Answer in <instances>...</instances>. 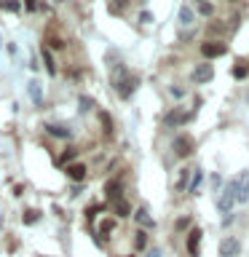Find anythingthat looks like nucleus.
Segmentation results:
<instances>
[{"label":"nucleus","instance_id":"0eeeda50","mask_svg":"<svg viewBox=\"0 0 249 257\" xmlns=\"http://www.w3.org/2000/svg\"><path fill=\"white\" fill-rule=\"evenodd\" d=\"M188 120H190V112H185V110H172L164 115L166 126H182V123H188Z\"/></svg>","mask_w":249,"mask_h":257},{"label":"nucleus","instance_id":"7c9ffc66","mask_svg":"<svg viewBox=\"0 0 249 257\" xmlns=\"http://www.w3.org/2000/svg\"><path fill=\"white\" fill-rule=\"evenodd\" d=\"M145 257H161V252H158V249H150V252L145 254Z\"/></svg>","mask_w":249,"mask_h":257},{"label":"nucleus","instance_id":"9d476101","mask_svg":"<svg viewBox=\"0 0 249 257\" xmlns=\"http://www.w3.org/2000/svg\"><path fill=\"white\" fill-rule=\"evenodd\" d=\"M67 177H70L72 182L86 180V166H83V164H70V166H67Z\"/></svg>","mask_w":249,"mask_h":257},{"label":"nucleus","instance_id":"f257e3e1","mask_svg":"<svg viewBox=\"0 0 249 257\" xmlns=\"http://www.w3.org/2000/svg\"><path fill=\"white\" fill-rule=\"evenodd\" d=\"M137 83H140V80H137L134 75H129V70L123 67V64H118V67L112 70V86H115V91H118L120 99H129V96L134 94Z\"/></svg>","mask_w":249,"mask_h":257},{"label":"nucleus","instance_id":"aec40b11","mask_svg":"<svg viewBox=\"0 0 249 257\" xmlns=\"http://www.w3.org/2000/svg\"><path fill=\"white\" fill-rule=\"evenodd\" d=\"M43 62H46V70L54 75V72H56V64H54V59H51V51H48L46 46H43Z\"/></svg>","mask_w":249,"mask_h":257},{"label":"nucleus","instance_id":"412c9836","mask_svg":"<svg viewBox=\"0 0 249 257\" xmlns=\"http://www.w3.org/2000/svg\"><path fill=\"white\" fill-rule=\"evenodd\" d=\"M99 120H102V126H104L102 132L110 137V134H112V120H110V115H107V112H99Z\"/></svg>","mask_w":249,"mask_h":257},{"label":"nucleus","instance_id":"f8f14e48","mask_svg":"<svg viewBox=\"0 0 249 257\" xmlns=\"http://www.w3.org/2000/svg\"><path fill=\"white\" fill-rule=\"evenodd\" d=\"M104 193H107V198L115 204V201H120V182L118 180H110L107 185H104Z\"/></svg>","mask_w":249,"mask_h":257},{"label":"nucleus","instance_id":"20e7f679","mask_svg":"<svg viewBox=\"0 0 249 257\" xmlns=\"http://www.w3.org/2000/svg\"><path fill=\"white\" fill-rule=\"evenodd\" d=\"M220 193H222V196L217 198V206H220V212H222V214H230V206L236 204V193H233V182H228V185H225V188H222Z\"/></svg>","mask_w":249,"mask_h":257},{"label":"nucleus","instance_id":"ddd939ff","mask_svg":"<svg viewBox=\"0 0 249 257\" xmlns=\"http://www.w3.org/2000/svg\"><path fill=\"white\" fill-rule=\"evenodd\" d=\"M46 132L51 134V137H59V140H67V137H70V128L67 126H59V123H48Z\"/></svg>","mask_w":249,"mask_h":257},{"label":"nucleus","instance_id":"b1692460","mask_svg":"<svg viewBox=\"0 0 249 257\" xmlns=\"http://www.w3.org/2000/svg\"><path fill=\"white\" fill-rule=\"evenodd\" d=\"M198 188H201V169H193V180H190V188L188 190L196 193Z\"/></svg>","mask_w":249,"mask_h":257},{"label":"nucleus","instance_id":"bb28decb","mask_svg":"<svg viewBox=\"0 0 249 257\" xmlns=\"http://www.w3.org/2000/svg\"><path fill=\"white\" fill-rule=\"evenodd\" d=\"M91 107H94V102L88 99V96H80V110L86 112V110H91Z\"/></svg>","mask_w":249,"mask_h":257},{"label":"nucleus","instance_id":"dca6fc26","mask_svg":"<svg viewBox=\"0 0 249 257\" xmlns=\"http://www.w3.org/2000/svg\"><path fill=\"white\" fill-rule=\"evenodd\" d=\"M22 220H24V225H35L40 220V212H38V209H27V212L22 214Z\"/></svg>","mask_w":249,"mask_h":257},{"label":"nucleus","instance_id":"5701e85b","mask_svg":"<svg viewBox=\"0 0 249 257\" xmlns=\"http://www.w3.org/2000/svg\"><path fill=\"white\" fill-rule=\"evenodd\" d=\"M233 75H236L238 80H241V78H246V75H249V64H244V62L236 64V67H233Z\"/></svg>","mask_w":249,"mask_h":257},{"label":"nucleus","instance_id":"a878e982","mask_svg":"<svg viewBox=\"0 0 249 257\" xmlns=\"http://www.w3.org/2000/svg\"><path fill=\"white\" fill-rule=\"evenodd\" d=\"M174 228H177V230H185V228H190V217H180Z\"/></svg>","mask_w":249,"mask_h":257},{"label":"nucleus","instance_id":"4be33fe9","mask_svg":"<svg viewBox=\"0 0 249 257\" xmlns=\"http://www.w3.org/2000/svg\"><path fill=\"white\" fill-rule=\"evenodd\" d=\"M112 228H115V222H112V220H104V222L99 225V236H102V238H107L110 233H112Z\"/></svg>","mask_w":249,"mask_h":257},{"label":"nucleus","instance_id":"39448f33","mask_svg":"<svg viewBox=\"0 0 249 257\" xmlns=\"http://www.w3.org/2000/svg\"><path fill=\"white\" fill-rule=\"evenodd\" d=\"M228 51V43H220V40H209V43H201V54L206 59H214V56H222Z\"/></svg>","mask_w":249,"mask_h":257},{"label":"nucleus","instance_id":"c85d7f7f","mask_svg":"<svg viewBox=\"0 0 249 257\" xmlns=\"http://www.w3.org/2000/svg\"><path fill=\"white\" fill-rule=\"evenodd\" d=\"M140 22H142V24H150V22H153V16H150L148 11H142V14H140Z\"/></svg>","mask_w":249,"mask_h":257},{"label":"nucleus","instance_id":"f3484780","mask_svg":"<svg viewBox=\"0 0 249 257\" xmlns=\"http://www.w3.org/2000/svg\"><path fill=\"white\" fill-rule=\"evenodd\" d=\"M112 209H115V214H118V217H129V212H132V209H129V204H126L123 198L115 201V204H112Z\"/></svg>","mask_w":249,"mask_h":257},{"label":"nucleus","instance_id":"c756f323","mask_svg":"<svg viewBox=\"0 0 249 257\" xmlns=\"http://www.w3.org/2000/svg\"><path fill=\"white\" fill-rule=\"evenodd\" d=\"M48 43H51L54 48H62V46H64V43H62V40H59V38H48Z\"/></svg>","mask_w":249,"mask_h":257},{"label":"nucleus","instance_id":"4468645a","mask_svg":"<svg viewBox=\"0 0 249 257\" xmlns=\"http://www.w3.org/2000/svg\"><path fill=\"white\" fill-rule=\"evenodd\" d=\"M190 177H193V169H185L180 174V180H177V190H188L190 188Z\"/></svg>","mask_w":249,"mask_h":257},{"label":"nucleus","instance_id":"a211bd4d","mask_svg":"<svg viewBox=\"0 0 249 257\" xmlns=\"http://www.w3.org/2000/svg\"><path fill=\"white\" fill-rule=\"evenodd\" d=\"M134 246H137V249H145V246H148V233H145V230H137V233H134Z\"/></svg>","mask_w":249,"mask_h":257},{"label":"nucleus","instance_id":"1a4fd4ad","mask_svg":"<svg viewBox=\"0 0 249 257\" xmlns=\"http://www.w3.org/2000/svg\"><path fill=\"white\" fill-rule=\"evenodd\" d=\"M201 228H190V233H188V254L190 257H198V244H201Z\"/></svg>","mask_w":249,"mask_h":257},{"label":"nucleus","instance_id":"f03ea898","mask_svg":"<svg viewBox=\"0 0 249 257\" xmlns=\"http://www.w3.org/2000/svg\"><path fill=\"white\" fill-rule=\"evenodd\" d=\"M233 193H236V201L238 204H246L249 201V172H241L233 177Z\"/></svg>","mask_w":249,"mask_h":257},{"label":"nucleus","instance_id":"2eb2a0df","mask_svg":"<svg viewBox=\"0 0 249 257\" xmlns=\"http://www.w3.org/2000/svg\"><path fill=\"white\" fill-rule=\"evenodd\" d=\"M75 156H78V150H72V148H70V150H64V153H62V156H59V158H56V166H64V164H67V166H70V161H72V158H75Z\"/></svg>","mask_w":249,"mask_h":257},{"label":"nucleus","instance_id":"6e6552de","mask_svg":"<svg viewBox=\"0 0 249 257\" xmlns=\"http://www.w3.org/2000/svg\"><path fill=\"white\" fill-rule=\"evenodd\" d=\"M212 78H214L212 64H198V67L193 70V80H196V83H209Z\"/></svg>","mask_w":249,"mask_h":257},{"label":"nucleus","instance_id":"9b49d317","mask_svg":"<svg viewBox=\"0 0 249 257\" xmlns=\"http://www.w3.org/2000/svg\"><path fill=\"white\" fill-rule=\"evenodd\" d=\"M134 220L140 222L142 228H156V220L148 214V209H137V212H134Z\"/></svg>","mask_w":249,"mask_h":257},{"label":"nucleus","instance_id":"393cba45","mask_svg":"<svg viewBox=\"0 0 249 257\" xmlns=\"http://www.w3.org/2000/svg\"><path fill=\"white\" fill-rule=\"evenodd\" d=\"M198 11L204 14V16H212L214 14V6L212 3H198Z\"/></svg>","mask_w":249,"mask_h":257},{"label":"nucleus","instance_id":"6ab92c4d","mask_svg":"<svg viewBox=\"0 0 249 257\" xmlns=\"http://www.w3.org/2000/svg\"><path fill=\"white\" fill-rule=\"evenodd\" d=\"M180 22L185 24V27H188V24H193V11H190L188 6H182V8H180Z\"/></svg>","mask_w":249,"mask_h":257},{"label":"nucleus","instance_id":"7ed1b4c3","mask_svg":"<svg viewBox=\"0 0 249 257\" xmlns=\"http://www.w3.org/2000/svg\"><path fill=\"white\" fill-rule=\"evenodd\" d=\"M172 148H174V156H180V158H188L190 153H193V148H196V142H193V137H190V134H180V137L174 140V145H172Z\"/></svg>","mask_w":249,"mask_h":257},{"label":"nucleus","instance_id":"423d86ee","mask_svg":"<svg viewBox=\"0 0 249 257\" xmlns=\"http://www.w3.org/2000/svg\"><path fill=\"white\" fill-rule=\"evenodd\" d=\"M238 252H241L238 238L228 236V238H222V241H220V257H238Z\"/></svg>","mask_w":249,"mask_h":257},{"label":"nucleus","instance_id":"cd10ccee","mask_svg":"<svg viewBox=\"0 0 249 257\" xmlns=\"http://www.w3.org/2000/svg\"><path fill=\"white\" fill-rule=\"evenodd\" d=\"M30 94L35 96V99H40V88H38V83H35V80H32V83H30Z\"/></svg>","mask_w":249,"mask_h":257}]
</instances>
